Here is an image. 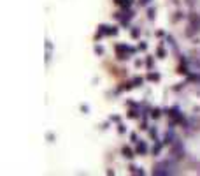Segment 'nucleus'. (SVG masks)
I'll list each match as a JSON object with an SVG mask.
<instances>
[{
	"label": "nucleus",
	"mask_w": 200,
	"mask_h": 176,
	"mask_svg": "<svg viewBox=\"0 0 200 176\" xmlns=\"http://www.w3.org/2000/svg\"><path fill=\"white\" fill-rule=\"evenodd\" d=\"M139 152H146V144H139Z\"/></svg>",
	"instance_id": "obj_2"
},
{
	"label": "nucleus",
	"mask_w": 200,
	"mask_h": 176,
	"mask_svg": "<svg viewBox=\"0 0 200 176\" xmlns=\"http://www.w3.org/2000/svg\"><path fill=\"white\" fill-rule=\"evenodd\" d=\"M174 173V164L172 162H160L155 167V174H172Z\"/></svg>",
	"instance_id": "obj_1"
}]
</instances>
